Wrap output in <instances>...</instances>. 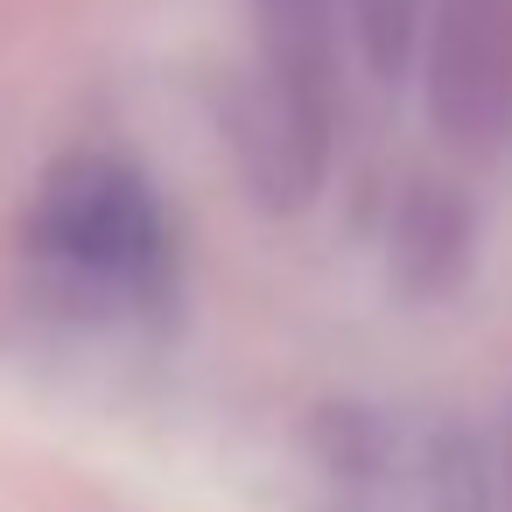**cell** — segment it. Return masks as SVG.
<instances>
[{
	"mask_svg": "<svg viewBox=\"0 0 512 512\" xmlns=\"http://www.w3.org/2000/svg\"><path fill=\"white\" fill-rule=\"evenodd\" d=\"M29 253L92 302H155L169 274V218L127 162L85 155L43 183L29 211Z\"/></svg>",
	"mask_w": 512,
	"mask_h": 512,
	"instance_id": "cell-1",
	"label": "cell"
},
{
	"mask_svg": "<svg viewBox=\"0 0 512 512\" xmlns=\"http://www.w3.org/2000/svg\"><path fill=\"white\" fill-rule=\"evenodd\" d=\"M428 127L463 155L512 141V0H428L421 15Z\"/></svg>",
	"mask_w": 512,
	"mask_h": 512,
	"instance_id": "cell-2",
	"label": "cell"
},
{
	"mask_svg": "<svg viewBox=\"0 0 512 512\" xmlns=\"http://www.w3.org/2000/svg\"><path fill=\"white\" fill-rule=\"evenodd\" d=\"M421 15H428V0H358L365 57H372L379 71H400V64L421 50Z\"/></svg>",
	"mask_w": 512,
	"mask_h": 512,
	"instance_id": "cell-3",
	"label": "cell"
},
{
	"mask_svg": "<svg viewBox=\"0 0 512 512\" xmlns=\"http://www.w3.org/2000/svg\"><path fill=\"white\" fill-rule=\"evenodd\" d=\"M484 498H491V512H512V414H505V428L484 456Z\"/></svg>",
	"mask_w": 512,
	"mask_h": 512,
	"instance_id": "cell-4",
	"label": "cell"
}]
</instances>
